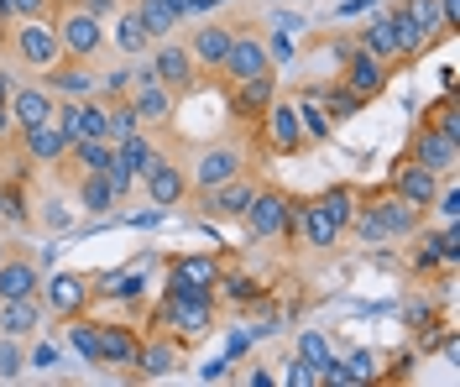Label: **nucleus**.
Listing matches in <instances>:
<instances>
[{
    "label": "nucleus",
    "instance_id": "obj_38",
    "mask_svg": "<svg viewBox=\"0 0 460 387\" xmlns=\"http://www.w3.org/2000/svg\"><path fill=\"white\" fill-rule=\"evenodd\" d=\"M131 131H142V116H137V105H131V94H120V100H105V142H126Z\"/></svg>",
    "mask_w": 460,
    "mask_h": 387
},
{
    "label": "nucleus",
    "instance_id": "obj_54",
    "mask_svg": "<svg viewBox=\"0 0 460 387\" xmlns=\"http://www.w3.org/2000/svg\"><path fill=\"white\" fill-rule=\"evenodd\" d=\"M5 246H11V241H5V236H0V257H5Z\"/></svg>",
    "mask_w": 460,
    "mask_h": 387
},
{
    "label": "nucleus",
    "instance_id": "obj_48",
    "mask_svg": "<svg viewBox=\"0 0 460 387\" xmlns=\"http://www.w3.org/2000/svg\"><path fill=\"white\" fill-rule=\"evenodd\" d=\"M283 383H293V387H309V383H314V366H304V361L293 356V361H288V372H283Z\"/></svg>",
    "mask_w": 460,
    "mask_h": 387
},
{
    "label": "nucleus",
    "instance_id": "obj_29",
    "mask_svg": "<svg viewBox=\"0 0 460 387\" xmlns=\"http://www.w3.org/2000/svg\"><path fill=\"white\" fill-rule=\"evenodd\" d=\"M142 268H111V272H89V294H94V303H137L142 298Z\"/></svg>",
    "mask_w": 460,
    "mask_h": 387
},
{
    "label": "nucleus",
    "instance_id": "obj_15",
    "mask_svg": "<svg viewBox=\"0 0 460 387\" xmlns=\"http://www.w3.org/2000/svg\"><path fill=\"white\" fill-rule=\"evenodd\" d=\"M226 90V110L230 120L241 126V131H252L261 120V110L272 105V94L283 90V79H278V68H261V74H252V79H235V84H220Z\"/></svg>",
    "mask_w": 460,
    "mask_h": 387
},
{
    "label": "nucleus",
    "instance_id": "obj_20",
    "mask_svg": "<svg viewBox=\"0 0 460 387\" xmlns=\"http://www.w3.org/2000/svg\"><path fill=\"white\" fill-rule=\"evenodd\" d=\"M235 27H241V16H204L194 31H183V42H189V53H194V63H199L204 84H209V74L220 68L230 37H235Z\"/></svg>",
    "mask_w": 460,
    "mask_h": 387
},
{
    "label": "nucleus",
    "instance_id": "obj_50",
    "mask_svg": "<svg viewBox=\"0 0 460 387\" xmlns=\"http://www.w3.org/2000/svg\"><path fill=\"white\" fill-rule=\"evenodd\" d=\"M11 142H16V120H11V100H0V147L11 152Z\"/></svg>",
    "mask_w": 460,
    "mask_h": 387
},
{
    "label": "nucleus",
    "instance_id": "obj_12",
    "mask_svg": "<svg viewBox=\"0 0 460 387\" xmlns=\"http://www.w3.org/2000/svg\"><path fill=\"white\" fill-rule=\"evenodd\" d=\"M335 53H341V79L345 90L356 94L361 105H372V100H382L387 94V79H393V68L376 58V53H367L361 42H335Z\"/></svg>",
    "mask_w": 460,
    "mask_h": 387
},
{
    "label": "nucleus",
    "instance_id": "obj_43",
    "mask_svg": "<svg viewBox=\"0 0 460 387\" xmlns=\"http://www.w3.org/2000/svg\"><path fill=\"white\" fill-rule=\"evenodd\" d=\"M27 340H11V335H0V383H16L22 372H27V351H22Z\"/></svg>",
    "mask_w": 460,
    "mask_h": 387
},
{
    "label": "nucleus",
    "instance_id": "obj_47",
    "mask_svg": "<svg viewBox=\"0 0 460 387\" xmlns=\"http://www.w3.org/2000/svg\"><path fill=\"white\" fill-rule=\"evenodd\" d=\"M439 251H445L450 268L460 262V225H439Z\"/></svg>",
    "mask_w": 460,
    "mask_h": 387
},
{
    "label": "nucleus",
    "instance_id": "obj_21",
    "mask_svg": "<svg viewBox=\"0 0 460 387\" xmlns=\"http://www.w3.org/2000/svg\"><path fill=\"white\" fill-rule=\"evenodd\" d=\"M94 325H100V372L131 377L142 351V325H126V320H94Z\"/></svg>",
    "mask_w": 460,
    "mask_h": 387
},
{
    "label": "nucleus",
    "instance_id": "obj_42",
    "mask_svg": "<svg viewBox=\"0 0 460 387\" xmlns=\"http://www.w3.org/2000/svg\"><path fill=\"white\" fill-rule=\"evenodd\" d=\"M293 356L304 361V366H330V361H335V351H330V340H324V335H319V330H304V335H298V351H293Z\"/></svg>",
    "mask_w": 460,
    "mask_h": 387
},
{
    "label": "nucleus",
    "instance_id": "obj_26",
    "mask_svg": "<svg viewBox=\"0 0 460 387\" xmlns=\"http://www.w3.org/2000/svg\"><path fill=\"white\" fill-rule=\"evenodd\" d=\"M11 147L22 152L31 168H53L58 157L68 152V136L58 131V120H37V126H22V131H16V142H11Z\"/></svg>",
    "mask_w": 460,
    "mask_h": 387
},
{
    "label": "nucleus",
    "instance_id": "obj_8",
    "mask_svg": "<svg viewBox=\"0 0 460 387\" xmlns=\"http://www.w3.org/2000/svg\"><path fill=\"white\" fill-rule=\"evenodd\" d=\"M189 366V346L172 335L168 325L146 320L142 330V351H137V366H131V383H168Z\"/></svg>",
    "mask_w": 460,
    "mask_h": 387
},
{
    "label": "nucleus",
    "instance_id": "obj_32",
    "mask_svg": "<svg viewBox=\"0 0 460 387\" xmlns=\"http://www.w3.org/2000/svg\"><path fill=\"white\" fill-rule=\"evenodd\" d=\"M105 31H111V48L120 58H146V53H152V31L142 27L137 5H126V11L115 16V27H105Z\"/></svg>",
    "mask_w": 460,
    "mask_h": 387
},
{
    "label": "nucleus",
    "instance_id": "obj_22",
    "mask_svg": "<svg viewBox=\"0 0 460 387\" xmlns=\"http://www.w3.org/2000/svg\"><path fill=\"white\" fill-rule=\"evenodd\" d=\"M387 189H393L398 199H408L413 209H424V220H429V205H434V194L445 189V179H439V173H429L424 163H413V157L402 152L398 163H393V173H387Z\"/></svg>",
    "mask_w": 460,
    "mask_h": 387
},
{
    "label": "nucleus",
    "instance_id": "obj_25",
    "mask_svg": "<svg viewBox=\"0 0 460 387\" xmlns=\"http://www.w3.org/2000/svg\"><path fill=\"white\" fill-rule=\"evenodd\" d=\"M58 131L68 136V142H79V136H105V100L100 94H84V100H58Z\"/></svg>",
    "mask_w": 460,
    "mask_h": 387
},
{
    "label": "nucleus",
    "instance_id": "obj_34",
    "mask_svg": "<svg viewBox=\"0 0 460 387\" xmlns=\"http://www.w3.org/2000/svg\"><path fill=\"white\" fill-rule=\"evenodd\" d=\"M215 298H220V309H257L261 298H267V283L261 277H252V272H220V288H215Z\"/></svg>",
    "mask_w": 460,
    "mask_h": 387
},
{
    "label": "nucleus",
    "instance_id": "obj_31",
    "mask_svg": "<svg viewBox=\"0 0 460 387\" xmlns=\"http://www.w3.org/2000/svg\"><path fill=\"white\" fill-rule=\"evenodd\" d=\"M402 246H408V272H413V277H424V283H429V277H434L439 268L456 272L450 262H445V251H439V231H434V225L413 231V236L402 241Z\"/></svg>",
    "mask_w": 460,
    "mask_h": 387
},
{
    "label": "nucleus",
    "instance_id": "obj_46",
    "mask_svg": "<svg viewBox=\"0 0 460 387\" xmlns=\"http://www.w3.org/2000/svg\"><path fill=\"white\" fill-rule=\"evenodd\" d=\"M261 42H267V58H272V68L293 58V37H288V31H261Z\"/></svg>",
    "mask_w": 460,
    "mask_h": 387
},
{
    "label": "nucleus",
    "instance_id": "obj_13",
    "mask_svg": "<svg viewBox=\"0 0 460 387\" xmlns=\"http://www.w3.org/2000/svg\"><path fill=\"white\" fill-rule=\"evenodd\" d=\"M261 68H272L267 42H261V27L252 22V16H241V27H235V37H230L220 68L209 74V84H235V79H252V74H261Z\"/></svg>",
    "mask_w": 460,
    "mask_h": 387
},
{
    "label": "nucleus",
    "instance_id": "obj_10",
    "mask_svg": "<svg viewBox=\"0 0 460 387\" xmlns=\"http://www.w3.org/2000/svg\"><path fill=\"white\" fill-rule=\"evenodd\" d=\"M137 183L146 189V199H152V209H157V215H168V209L189 205V194H194V179H189V157H183V152H168V147L152 157V168H146Z\"/></svg>",
    "mask_w": 460,
    "mask_h": 387
},
{
    "label": "nucleus",
    "instance_id": "obj_36",
    "mask_svg": "<svg viewBox=\"0 0 460 387\" xmlns=\"http://www.w3.org/2000/svg\"><path fill=\"white\" fill-rule=\"evenodd\" d=\"M74 194H79L84 215H115V205H120L105 173H84V179H74Z\"/></svg>",
    "mask_w": 460,
    "mask_h": 387
},
{
    "label": "nucleus",
    "instance_id": "obj_17",
    "mask_svg": "<svg viewBox=\"0 0 460 387\" xmlns=\"http://www.w3.org/2000/svg\"><path fill=\"white\" fill-rule=\"evenodd\" d=\"M131 105H137V116H142V131H168L183 100L172 90H163V84L152 79V68L137 58V68H131Z\"/></svg>",
    "mask_w": 460,
    "mask_h": 387
},
{
    "label": "nucleus",
    "instance_id": "obj_11",
    "mask_svg": "<svg viewBox=\"0 0 460 387\" xmlns=\"http://www.w3.org/2000/svg\"><path fill=\"white\" fill-rule=\"evenodd\" d=\"M257 173H235V179L215 183V189H194L189 199H194V215H199L204 225H235L246 205H252V194H257Z\"/></svg>",
    "mask_w": 460,
    "mask_h": 387
},
{
    "label": "nucleus",
    "instance_id": "obj_24",
    "mask_svg": "<svg viewBox=\"0 0 460 387\" xmlns=\"http://www.w3.org/2000/svg\"><path fill=\"white\" fill-rule=\"evenodd\" d=\"M58 100H84V94H100V63L84 58H58L48 74H37Z\"/></svg>",
    "mask_w": 460,
    "mask_h": 387
},
{
    "label": "nucleus",
    "instance_id": "obj_45",
    "mask_svg": "<svg viewBox=\"0 0 460 387\" xmlns=\"http://www.w3.org/2000/svg\"><path fill=\"white\" fill-rule=\"evenodd\" d=\"M341 366H345V383H372L376 377V356L372 351H350Z\"/></svg>",
    "mask_w": 460,
    "mask_h": 387
},
{
    "label": "nucleus",
    "instance_id": "obj_7",
    "mask_svg": "<svg viewBox=\"0 0 460 387\" xmlns=\"http://www.w3.org/2000/svg\"><path fill=\"white\" fill-rule=\"evenodd\" d=\"M146 68H152V79H157L163 90H172L178 100H189V94L204 90V74H199V63H194V53H189V42H183V31L157 37L152 53H146Z\"/></svg>",
    "mask_w": 460,
    "mask_h": 387
},
{
    "label": "nucleus",
    "instance_id": "obj_51",
    "mask_svg": "<svg viewBox=\"0 0 460 387\" xmlns=\"http://www.w3.org/2000/svg\"><path fill=\"white\" fill-rule=\"evenodd\" d=\"M376 0H335V22H345V16H361V11H372Z\"/></svg>",
    "mask_w": 460,
    "mask_h": 387
},
{
    "label": "nucleus",
    "instance_id": "obj_6",
    "mask_svg": "<svg viewBox=\"0 0 460 387\" xmlns=\"http://www.w3.org/2000/svg\"><path fill=\"white\" fill-rule=\"evenodd\" d=\"M288 215H293V194L278 189V183H257L246 215L235 220L252 246H288Z\"/></svg>",
    "mask_w": 460,
    "mask_h": 387
},
{
    "label": "nucleus",
    "instance_id": "obj_14",
    "mask_svg": "<svg viewBox=\"0 0 460 387\" xmlns=\"http://www.w3.org/2000/svg\"><path fill=\"white\" fill-rule=\"evenodd\" d=\"M252 142L241 147V142H209V147H199L194 157H189V179H194V189H215V183L235 179V173H252V163H261V157H252Z\"/></svg>",
    "mask_w": 460,
    "mask_h": 387
},
{
    "label": "nucleus",
    "instance_id": "obj_53",
    "mask_svg": "<svg viewBox=\"0 0 460 387\" xmlns=\"http://www.w3.org/2000/svg\"><path fill=\"white\" fill-rule=\"evenodd\" d=\"M11 90H16V74H5V68H0V100H11Z\"/></svg>",
    "mask_w": 460,
    "mask_h": 387
},
{
    "label": "nucleus",
    "instance_id": "obj_18",
    "mask_svg": "<svg viewBox=\"0 0 460 387\" xmlns=\"http://www.w3.org/2000/svg\"><path fill=\"white\" fill-rule=\"evenodd\" d=\"M402 152H408L413 163H424L429 173H439L445 183L460 179V142L445 136V131H434V126H424V120H413V136H408Z\"/></svg>",
    "mask_w": 460,
    "mask_h": 387
},
{
    "label": "nucleus",
    "instance_id": "obj_23",
    "mask_svg": "<svg viewBox=\"0 0 460 387\" xmlns=\"http://www.w3.org/2000/svg\"><path fill=\"white\" fill-rule=\"evenodd\" d=\"M37 288H42V262H37V251L22 246V241H11L5 257H0V298H37Z\"/></svg>",
    "mask_w": 460,
    "mask_h": 387
},
{
    "label": "nucleus",
    "instance_id": "obj_27",
    "mask_svg": "<svg viewBox=\"0 0 460 387\" xmlns=\"http://www.w3.org/2000/svg\"><path fill=\"white\" fill-rule=\"evenodd\" d=\"M350 42H361L367 53H376V58L387 63L393 74H398V68H408V63H402V42H398V27H393V16H387V5H382V11H376L372 22H367V27H361V31H356V37H350Z\"/></svg>",
    "mask_w": 460,
    "mask_h": 387
},
{
    "label": "nucleus",
    "instance_id": "obj_35",
    "mask_svg": "<svg viewBox=\"0 0 460 387\" xmlns=\"http://www.w3.org/2000/svg\"><path fill=\"white\" fill-rule=\"evenodd\" d=\"M314 199H319V209L341 225V236H345V225L356 220V205H361V189H356V183H330V189L314 194Z\"/></svg>",
    "mask_w": 460,
    "mask_h": 387
},
{
    "label": "nucleus",
    "instance_id": "obj_40",
    "mask_svg": "<svg viewBox=\"0 0 460 387\" xmlns=\"http://www.w3.org/2000/svg\"><path fill=\"white\" fill-rule=\"evenodd\" d=\"M68 346H74V356L84 361V366H100V325L89 320V314H79V320H68Z\"/></svg>",
    "mask_w": 460,
    "mask_h": 387
},
{
    "label": "nucleus",
    "instance_id": "obj_1",
    "mask_svg": "<svg viewBox=\"0 0 460 387\" xmlns=\"http://www.w3.org/2000/svg\"><path fill=\"white\" fill-rule=\"evenodd\" d=\"M424 209H413L408 199H398L387 183L376 189H361V205H356V220L345 225V241H361V246H402L413 231H424Z\"/></svg>",
    "mask_w": 460,
    "mask_h": 387
},
{
    "label": "nucleus",
    "instance_id": "obj_3",
    "mask_svg": "<svg viewBox=\"0 0 460 387\" xmlns=\"http://www.w3.org/2000/svg\"><path fill=\"white\" fill-rule=\"evenodd\" d=\"M0 53L11 68L22 74H48L58 58H63V42H58L53 16H27V22H11L5 37H0Z\"/></svg>",
    "mask_w": 460,
    "mask_h": 387
},
{
    "label": "nucleus",
    "instance_id": "obj_49",
    "mask_svg": "<svg viewBox=\"0 0 460 387\" xmlns=\"http://www.w3.org/2000/svg\"><path fill=\"white\" fill-rule=\"evenodd\" d=\"M434 5H439V22H445V31L456 37V31H460V0H434Z\"/></svg>",
    "mask_w": 460,
    "mask_h": 387
},
{
    "label": "nucleus",
    "instance_id": "obj_37",
    "mask_svg": "<svg viewBox=\"0 0 460 387\" xmlns=\"http://www.w3.org/2000/svg\"><path fill=\"white\" fill-rule=\"evenodd\" d=\"M314 100H319V105H324V116L335 120V126H345V120H350V116H361V110H367V105H361L356 94L345 90L341 79H330V84H314Z\"/></svg>",
    "mask_w": 460,
    "mask_h": 387
},
{
    "label": "nucleus",
    "instance_id": "obj_39",
    "mask_svg": "<svg viewBox=\"0 0 460 387\" xmlns=\"http://www.w3.org/2000/svg\"><path fill=\"white\" fill-rule=\"evenodd\" d=\"M293 100H298V120H304V131H309V142H314V147H324V142L335 136V120L324 116V105L314 100V90H298Z\"/></svg>",
    "mask_w": 460,
    "mask_h": 387
},
{
    "label": "nucleus",
    "instance_id": "obj_16",
    "mask_svg": "<svg viewBox=\"0 0 460 387\" xmlns=\"http://www.w3.org/2000/svg\"><path fill=\"white\" fill-rule=\"evenodd\" d=\"M37 298H42V314H48V320L68 325V320L89 314V303H94V294H89V272H53V277H42Z\"/></svg>",
    "mask_w": 460,
    "mask_h": 387
},
{
    "label": "nucleus",
    "instance_id": "obj_4",
    "mask_svg": "<svg viewBox=\"0 0 460 387\" xmlns=\"http://www.w3.org/2000/svg\"><path fill=\"white\" fill-rule=\"evenodd\" d=\"M53 27H58V42H63V58L100 63L105 48H111V31L100 22V11H89V0H58Z\"/></svg>",
    "mask_w": 460,
    "mask_h": 387
},
{
    "label": "nucleus",
    "instance_id": "obj_44",
    "mask_svg": "<svg viewBox=\"0 0 460 387\" xmlns=\"http://www.w3.org/2000/svg\"><path fill=\"white\" fill-rule=\"evenodd\" d=\"M58 0H0V22H27V16H53Z\"/></svg>",
    "mask_w": 460,
    "mask_h": 387
},
{
    "label": "nucleus",
    "instance_id": "obj_41",
    "mask_svg": "<svg viewBox=\"0 0 460 387\" xmlns=\"http://www.w3.org/2000/svg\"><path fill=\"white\" fill-rule=\"evenodd\" d=\"M424 126H434V131H445V136H456L460 142V100H456V90H445L439 100H429L424 105Z\"/></svg>",
    "mask_w": 460,
    "mask_h": 387
},
{
    "label": "nucleus",
    "instance_id": "obj_5",
    "mask_svg": "<svg viewBox=\"0 0 460 387\" xmlns=\"http://www.w3.org/2000/svg\"><path fill=\"white\" fill-rule=\"evenodd\" d=\"M152 320H157V325H168L172 335L194 351V346L209 340L215 325H220V298H209V294H168V288H163Z\"/></svg>",
    "mask_w": 460,
    "mask_h": 387
},
{
    "label": "nucleus",
    "instance_id": "obj_2",
    "mask_svg": "<svg viewBox=\"0 0 460 387\" xmlns=\"http://www.w3.org/2000/svg\"><path fill=\"white\" fill-rule=\"evenodd\" d=\"M246 136H252V147L267 152V157H304V152H314L304 120H298V100L283 94V90L272 94V105L261 110V120L246 131Z\"/></svg>",
    "mask_w": 460,
    "mask_h": 387
},
{
    "label": "nucleus",
    "instance_id": "obj_19",
    "mask_svg": "<svg viewBox=\"0 0 460 387\" xmlns=\"http://www.w3.org/2000/svg\"><path fill=\"white\" fill-rule=\"evenodd\" d=\"M220 272H226V262L215 257V251H183V257H172L168 262V294H209L215 298V288H220Z\"/></svg>",
    "mask_w": 460,
    "mask_h": 387
},
{
    "label": "nucleus",
    "instance_id": "obj_52",
    "mask_svg": "<svg viewBox=\"0 0 460 387\" xmlns=\"http://www.w3.org/2000/svg\"><path fill=\"white\" fill-rule=\"evenodd\" d=\"M31 366H58V346H37L31 351Z\"/></svg>",
    "mask_w": 460,
    "mask_h": 387
},
{
    "label": "nucleus",
    "instance_id": "obj_28",
    "mask_svg": "<svg viewBox=\"0 0 460 387\" xmlns=\"http://www.w3.org/2000/svg\"><path fill=\"white\" fill-rule=\"evenodd\" d=\"M53 110H58V94L42 79H31V84L16 79V90H11V120H16V131L37 126V120H53Z\"/></svg>",
    "mask_w": 460,
    "mask_h": 387
},
{
    "label": "nucleus",
    "instance_id": "obj_30",
    "mask_svg": "<svg viewBox=\"0 0 460 387\" xmlns=\"http://www.w3.org/2000/svg\"><path fill=\"white\" fill-rule=\"evenodd\" d=\"M42 298H0V335L11 340H31L42 330Z\"/></svg>",
    "mask_w": 460,
    "mask_h": 387
},
{
    "label": "nucleus",
    "instance_id": "obj_9",
    "mask_svg": "<svg viewBox=\"0 0 460 387\" xmlns=\"http://www.w3.org/2000/svg\"><path fill=\"white\" fill-rule=\"evenodd\" d=\"M341 225L319 209V199H304V194H293V215H288V246L293 251H309V257H330V251H341Z\"/></svg>",
    "mask_w": 460,
    "mask_h": 387
},
{
    "label": "nucleus",
    "instance_id": "obj_33",
    "mask_svg": "<svg viewBox=\"0 0 460 387\" xmlns=\"http://www.w3.org/2000/svg\"><path fill=\"white\" fill-rule=\"evenodd\" d=\"M131 5H137L142 27L152 31V42H157V37H172V31H183V22H189V5H183V0H131Z\"/></svg>",
    "mask_w": 460,
    "mask_h": 387
}]
</instances>
